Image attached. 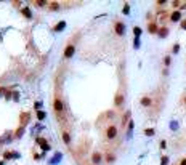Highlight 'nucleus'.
<instances>
[{
	"label": "nucleus",
	"instance_id": "obj_7",
	"mask_svg": "<svg viewBox=\"0 0 186 165\" xmlns=\"http://www.w3.org/2000/svg\"><path fill=\"white\" fill-rule=\"evenodd\" d=\"M124 101H125L124 95H120V93H119L117 96H116V100H114V104H116V106H122V104H124Z\"/></svg>",
	"mask_w": 186,
	"mask_h": 165
},
{
	"label": "nucleus",
	"instance_id": "obj_19",
	"mask_svg": "<svg viewBox=\"0 0 186 165\" xmlns=\"http://www.w3.org/2000/svg\"><path fill=\"white\" fill-rule=\"evenodd\" d=\"M167 34H169V31H167V27H162L161 31H159V35H161V37H167Z\"/></svg>",
	"mask_w": 186,
	"mask_h": 165
},
{
	"label": "nucleus",
	"instance_id": "obj_3",
	"mask_svg": "<svg viewBox=\"0 0 186 165\" xmlns=\"http://www.w3.org/2000/svg\"><path fill=\"white\" fill-rule=\"evenodd\" d=\"M114 29H116V34H117V35H124V34H125V26H124V23H120V21L116 23Z\"/></svg>",
	"mask_w": 186,
	"mask_h": 165
},
{
	"label": "nucleus",
	"instance_id": "obj_2",
	"mask_svg": "<svg viewBox=\"0 0 186 165\" xmlns=\"http://www.w3.org/2000/svg\"><path fill=\"white\" fill-rule=\"evenodd\" d=\"M106 136L109 138V140H114V138L117 136V128H116L114 125L108 127V130H106Z\"/></svg>",
	"mask_w": 186,
	"mask_h": 165
},
{
	"label": "nucleus",
	"instance_id": "obj_30",
	"mask_svg": "<svg viewBox=\"0 0 186 165\" xmlns=\"http://www.w3.org/2000/svg\"><path fill=\"white\" fill-rule=\"evenodd\" d=\"M178 50H180V47H178V45H175V47H173V53H177Z\"/></svg>",
	"mask_w": 186,
	"mask_h": 165
},
{
	"label": "nucleus",
	"instance_id": "obj_8",
	"mask_svg": "<svg viewBox=\"0 0 186 165\" xmlns=\"http://www.w3.org/2000/svg\"><path fill=\"white\" fill-rule=\"evenodd\" d=\"M21 13H23V15H24L26 18H29V19L32 18V11H31V8H27V7H24V8H21Z\"/></svg>",
	"mask_w": 186,
	"mask_h": 165
},
{
	"label": "nucleus",
	"instance_id": "obj_1",
	"mask_svg": "<svg viewBox=\"0 0 186 165\" xmlns=\"http://www.w3.org/2000/svg\"><path fill=\"white\" fill-rule=\"evenodd\" d=\"M53 109H55V111H56L58 114L60 112H63V111H64V106H63V101L60 100V98H55V101H53Z\"/></svg>",
	"mask_w": 186,
	"mask_h": 165
},
{
	"label": "nucleus",
	"instance_id": "obj_23",
	"mask_svg": "<svg viewBox=\"0 0 186 165\" xmlns=\"http://www.w3.org/2000/svg\"><path fill=\"white\" fill-rule=\"evenodd\" d=\"M169 164V157H162L161 159V165H167Z\"/></svg>",
	"mask_w": 186,
	"mask_h": 165
},
{
	"label": "nucleus",
	"instance_id": "obj_32",
	"mask_svg": "<svg viewBox=\"0 0 186 165\" xmlns=\"http://www.w3.org/2000/svg\"><path fill=\"white\" fill-rule=\"evenodd\" d=\"M180 165H186V159H183V160H181V164H180Z\"/></svg>",
	"mask_w": 186,
	"mask_h": 165
},
{
	"label": "nucleus",
	"instance_id": "obj_25",
	"mask_svg": "<svg viewBox=\"0 0 186 165\" xmlns=\"http://www.w3.org/2000/svg\"><path fill=\"white\" fill-rule=\"evenodd\" d=\"M52 3L53 5H50V8H52V10H58V3H56V2H52Z\"/></svg>",
	"mask_w": 186,
	"mask_h": 165
},
{
	"label": "nucleus",
	"instance_id": "obj_14",
	"mask_svg": "<svg viewBox=\"0 0 186 165\" xmlns=\"http://www.w3.org/2000/svg\"><path fill=\"white\" fill-rule=\"evenodd\" d=\"M27 117H29L27 112H23V114H21V119H23V120H21V127H24V125H26V122H27Z\"/></svg>",
	"mask_w": 186,
	"mask_h": 165
},
{
	"label": "nucleus",
	"instance_id": "obj_34",
	"mask_svg": "<svg viewBox=\"0 0 186 165\" xmlns=\"http://www.w3.org/2000/svg\"><path fill=\"white\" fill-rule=\"evenodd\" d=\"M0 165H3V162H0Z\"/></svg>",
	"mask_w": 186,
	"mask_h": 165
},
{
	"label": "nucleus",
	"instance_id": "obj_31",
	"mask_svg": "<svg viewBox=\"0 0 186 165\" xmlns=\"http://www.w3.org/2000/svg\"><path fill=\"white\" fill-rule=\"evenodd\" d=\"M181 29H185V31H186V21H183V23H181Z\"/></svg>",
	"mask_w": 186,
	"mask_h": 165
},
{
	"label": "nucleus",
	"instance_id": "obj_27",
	"mask_svg": "<svg viewBox=\"0 0 186 165\" xmlns=\"http://www.w3.org/2000/svg\"><path fill=\"white\" fill-rule=\"evenodd\" d=\"M13 100L18 101V100H19V95H18V93H15V95H13Z\"/></svg>",
	"mask_w": 186,
	"mask_h": 165
},
{
	"label": "nucleus",
	"instance_id": "obj_35",
	"mask_svg": "<svg viewBox=\"0 0 186 165\" xmlns=\"http://www.w3.org/2000/svg\"><path fill=\"white\" fill-rule=\"evenodd\" d=\"M185 104H186V100H185Z\"/></svg>",
	"mask_w": 186,
	"mask_h": 165
},
{
	"label": "nucleus",
	"instance_id": "obj_18",
	"mask_svg": "<svg viewBox=\"0 0 186 165\" xmlns=\"http://www.w3.org/2000/svg\"><path fill=\"white\" fill-rule=\"evenodd\" d=\"M45 117H47V114H45L43 111H39V112H37V119H39V120H43Z\"/></svg>",
	"mask_w": 186,
	"mask_h": 165
},
{
	"label": "nucleus",
	"instance_id": "obj_11",
	"mask_svg": "<svg viewBox=\"0 0 186 165\" xmlns=\"http://www.w3.org/2000/svg\"><path fill=\"white\" fill-rule=\"evenodd\" d=\"M180 18H181L180 11H173V13H172V16H170V19L173 21V23H177V21H180Z\"/></svg>",
	"mask_w": 186,
	"mask_h": 165
},
{
	"label": "nucleus",
	"instance_id": "obj_16",
	"mask_svg": "<svg viewBox=\"0 0 186 165\" xmlns=\"http://www.w3.org/2000/svg\"><path fill=\"white\" fill-rule=\"evenodd\" d=\"M63 140H64L66 144H69V143H71V136H69L68 132H63Z\"/></svg>",
	"mask_w": 186,
	"mask_h": 165
},
{
	"label": "nucleus",
	"instance_id": "obj_12",
	"mask_svg": "<svg viewBox=\"0 0 186 165\" xmlns=\"http://www.w3.org/2000/svg\"><path fill=\"white\" fill-rule=\"evenodd\" d=\"M64 27H66V23H64V21H61V23H58V24L55 26V31H56V32H61Z\"/></svg>",
	"mask_w": 186,
	"mask_h": 165
},
{
	"label": "nucleus",
	"instance_id": "obj_4",
	"mask_svg": "<svg viewBox=\"0 0 186 165\" xmlns=\"http://www.w3.org/2000/svg\"><path fill=\"white\" fill-rule=\"evenodd\" d=\"M74 51H76V47H74L72 43H69L68 47H66V50H64V58H72Z\"/></svg>",
	"mask_w": 186,
	"mask_h": 165
},
{
	"label": "nucleus",
	"instance_id": "obj_26",
	"mask_svg": "<svg viewBox=\"0 0 186 165\" xmlns=\"http://www.w3.org/2000/svg\"><path fill=\"white\" fill-rule=\"evenodd\" d=\"M34 108H35L37 111H39V109L42 108V103H40V101H37V103H35V106H34Z\"/></svg>",
	"mask_w": 186,
	"mask_h": 165
},
{
	"label": "nucleus",
	"instance_id": "obj_22",
	"mask_svg": "<svg viewBox=\"0 0 186 165\" xmlns=\"http://www.w3.org/2000/svg\"><path fill=\"white\" fill-rule=\"evenodd\" d=\"M145 133L148 135V136H153V135H154V128H148V130H145Z\"/></svg>",
	"mask_w": 186,
	"mask_h": 165
},
{
	"label": "nucleus",
	"instance_id": "obj_9",
	"mask_svg": "<svg viewBox=\"0 0 186 165\" xmlns=\"http://www.w3.org/2000/svg\"><path fill=\"white\" fill-rule=\"evenodd\" d=\"M151 104H153V100H151V98L145 96V98L141 100V106H145V108H149Z\"/></svg>",
	"mask_w": 186,
	"mask_h": 165
},
{
	"label": "nucleus",
	"instance_id": "obj_33",
	"mask_svg": "<svg viewBox=\"0 0 186 165\" xmlns=\"http://www.w3.org/2000/svg\"><path fill=\"white\" fill-rule=\"evenodd\" d=\"M2 93H5V88H0V95H2Z\"/></svg>",
	"mask_w": 186,
	"mask_h": 165
},
{
	"label": "nucleus",
	"instance_id": "obj_17",
	"mask_svg": "<svg viewBox=\"0 0 186 165\" xmlns=\"http://www.w3.org/2000/svg\"><path fill=\"white\" fill-rule=\"evenodd\" d=\"M34 3H35L37 7H45V5L48 3V2H47V0H35V2H34Z\"/></svg>",
	"mask_w": 186,
	"mask_h": 165
},
{
	"label": "nucleus",
	"instance_id": "obj_10",
	"mask_svg": "<svg viewBox=\"0 0 186 165\" xmlns=\"http://www.w3.org/2000/svg\"><path fill=\"white\" fill-rule=\"evenodd\" d=\"M92 160H93V164H100V162L103 160V157H101V154H98V152H95V154H93V157H92Z\"/></svg>",
	"mask_w": 186,
	"mask_h": 165
},
{
	"label": "nucleus",
	"instance_id": "obj_21",
	"mask_svg": "<svg viewBox=\"0 0 186 165\" xmlns=\"http://www.w3.org/2000/svg\"><path fill=\"white\" fill-rule=\"evenodd\" d=\"M133 34H135V37H140V35H141V29H140V27H135V29H133Z\"/></svg>",
	"mask_w": 186,
	"mask_h": 165
},
{
	"label": "nucleus",
	"instance_id": "obj_29",
	"mask_svg": "<svg viewBox=\"0 0 186 165\" xmlns=\"http://www.w3.org/2000/svg\"><path fill=\"white\" fill-rule=\"evenodd\" d=\"M128 10H130L128 5H125V7H124V13H128Z\"/></svg>",
	"mask_w": 186,
	"mask_h": 165
},
{
	"label": "nucleus",
	"instance_id": "obj_13",
	"mask_svg": "<svg viewBox=\"0 0 186 165\" xmlns=\"http://www.w3.org/2000/svg\"><path fill=\"white\" fill-rule=\"evenodd\" d=\"M148 31H149L151 34H156V32H157V26L154 24V23H151V24L148 26Z\"/></svg>",
	"mask_w": 186,
	"mask_h": 165
},
{
	"label": "nucleus",
	"instance_id": "obj_24",
	"mask_svg": "<svg viewBox=\"0 0 186 165\" xmlns=\"http://www.w3.org/2000/svg\"><path fill=\"white\" fill-rule=\"evenodd\" d=\"M133 47H135V48H140V39H138V37H135V43H133Z\"/></svg>",
	"mask_w": 186,
	"mask_h": 165
},
{
	"label": "nucleus",
	"instance_id": "obj_28",
	"mask_svg": "<svg viewBox=\"0 0 186 165\" xmlns=\"http://www.w3.org/2000/svg\"><path fill=\"white\" fill-rule=\"evenodd\" d=\"M170 61H172V59H170V58L167 56V58H165V66H170Z\"/></svg>",
	"mask_w": 186,
	"mask_h": 165
},
{
	"label": "nucleus",
	"instance_id": "obj_5",
	"mask_svg": "<svg viewBox=\"0 0 186 165\" xmlns=\"http://www.w3.org/2000/svg\"><path fill=\"white\" fill-rule=\"evenodd\" d=\"M37 144L40 146L43 151H48V149H50V144L47 143V140H45V138H37Z\"/></svg>",
	"mask_w": 186,
	"mask_h": 165
},
{
	"label": "nucleus",
	"instance_id": "obj_15",
	"mask_svg": "<svg viewBox=\"0 0 186 165\" xmlns=\"http://www.w3.org/2000/svg\"><path fill=\"white\" fill-rule=\"evenodd\" d=\"M23 135H24V127H19V128L16 130V133H15V136H16V138H21Z\"/></svg>",
	"mask_w": 186,
	"mask_h": 165
},
{
	"label": "nucleus",
	"instance_id": "obj_20",
	"mask_svg": "<svg viewBox=\"0 0 186 165\" xmlns=\"http://www.w3.org/2000/svg\"><path fill=\"white\" fill-rule=\"evenodd\" d=\"M106 160H108V164H112V162L116 160V157H114L112 154H108V156H106Z\"/></svg>",
	"mask_w": 186,
	"mask_h": 165
},
{
	"label": "nucleus",
	"instance_id": "obj_6",
	"mask_svg": "<svg viewBox=\"0 0 186 165\" xmlns=\"http://www.w3.org/2000/svg\"><path fill=\"white\" fill-rule=\"evenodd\" d=\"M3 157H5V159H18L19 154L15 152V151H7V152H3Z\"/></svg>",
	"mask_w": 186,
	"mask_h": 165
}]
</instances>
